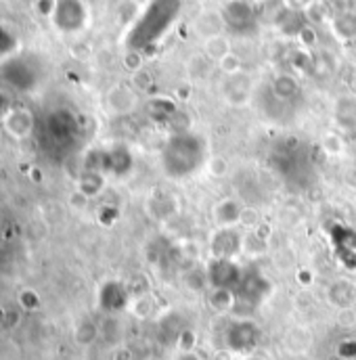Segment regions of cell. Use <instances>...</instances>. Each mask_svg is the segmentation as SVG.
Listing matches in <instances>:
<instances>
[{"instance_id":"cell-37","label":"cell","mask_w":356,"mask_h":360,"mask_svg":"<svg viewBox=\"0 0 356 360\" xmlns=\"http://www.w3.org/2000/svg\"><path fill=\"white\" fill-rule=\"evenodd\" d=\"M134 86L139 90H147L151 86V76H149V72H136L134 74Z\"/></svg>"},{"instance_id":"cell-45","label":"cell","mask_w":356,"mask_h":360,"mask_svg":"<svg viewBox=\"0 0 356 360\" xmlns=\"http://www.w3.org/2000/svg\"><path fill=\"white\" fill-rule=\"evenodd\" d=\"M352 89H355L356 92V72H355V76H352Z\"/></svg>"},{"instance_id":"cell-11","label":"cell","mask_w":356,"mask_h":360,"mask_svg":"<svg viewBox=\"0 0 356 360\" xmlns=\"http://www.w3.org/2000/svg\"><path fill=\"white\" fill-rule=\"evenodd\" d=\"M224 98L233 107L248 105L250 98H252V82H250V78L246 74L229 76V80L224 84Z\"/></svg>"},{"instance_id":"cell-24","label":"cell","mask_w":356,"mask_h":360,"mask_svg":"<svg viewBox=\"0 0 356 360\" xmlns=\"http://www.w3.org/2000/svg\"><path fill=\"white\" fill-rule=\"evenodd\" d=\"M177 107H174V103H170V101H166V98H155L153 103H151V117H155V120H160V122H172L174 120V115H177Z\"/></svg>"},{"instance_id":"cell-9","label":"cell","mask_w":356,"mask_h":360,"mask_svg":"<svg viewBox=\"0 0 356 360\" xmlns=\"http://www.w3.org/2000/svg\"><path fill=\"white\" fill-rule=\"evenodd\" d=\"M243 207L246 205L237 197H222L220 201H216L214 207H212V220H214L216 229H233V226H239Z\"/></svg>"},{"instance_id":"cell-43","label":"cell","mask_w":356,"mask_h":360,"mask_svg":"<svg viewBox=\"0 0 356 360\" xmlns=\"http://www.w3.org/2000/svg\"><path fill=\"white\" fill-rule=\"evenodd\" d=\"M239 360H268L265 354H260V352H250V354H243Z\"/></svg>"},{"instance_id":"cell-12","label":"cell","mask_w":356,"mask_h":360,"mask_svg":"<svg viewBox=\"0 0 356 360\" xmlns=\"http://www.w3.org/2000/svg\"><path fill=\"white\" fill-rule=\"evenodd\" d=\"M237 291L235 289H220V287H212L208 293V304L216 314H231L237 308Z\"/></svg>"},{"instance_id":"cell-39","label":"cell","mask_w":356,"mask_h":360,"mask_svg":"<svg viewBox=\"0 0 356 360\" xmlns=\"http://www.w3.org/2000/svg\"><path fill=\"white\" fill-rule=\"evenodd\" d=\"M338 354L342 359H356V342H344L340 348H338Z\"/></svg>"},{"instance_id":"cell-40","label":"cell","mask_w":356,"mask_h":360,"mask_svg":"<svg viewBox=\"0 0 356 360\" xmlns=\"http://www.w3.org/2000/svg\"><path fill=\"white\" fill-rule=\"evenodd\" d=\"M111 360H134V354H132V350H130V348L120 346V348H115V350H113V356H111Z\"/></svg>"},{"instance_id":"cell-34","label":"cell","mask_w":356,"mask_h":360,"mask_svg":"<svg viewBox=\"0 0 356 360\" xmlns=\"http://www.w3.org/2000/svg\"><path fill=\"white\" fill-rule=\"evenodd\" d=\"M300 40L304 42V46H314L317 44V32L310 27V25H304L302 30H300Z\"/></svg>"},{"instance_id":"cell-3","label":"cell","mask_w":356,"mask_h":360,"mask_svg":"<svg viewBox=\"0 0 356 360\" xmlns=\"http://www.w3.org/2000/svg\"><path fill=\"white\" fill-rule=\"evenodd\" d=\"M243 252V233L239 226L233 229H216L210 237V254L218 260H237Z\"/></svg>"},{"instance_id":"cell-38","label":"cell","mask_w":356,"mask_h":360,"mask_svg":"<svg viewBox=\"0 0 356 360\" xmlns=\"http://www.w3.org/2000/svg\"><path fill=\"white\" fill-rule=\"evenodd\" d=\"M312 2H314V0H285L287 8H289V11H295V13H306L308 6H310Z\"/></svg>"},{"instance_id":"cell-44","label":"cell","mask_w":356,"mask_h":360,"mask_svg":"<svg viewBox=\"0 0 356 360\" xmlns=\"http://www.w3.org/2000/svg\"><path fill=\"white\" fill-rule=\"evenodd\" d=\"M6 316H8V312H6V310H4V308L0 306V325H2L4 321H6Z\"/></svg>"},{"instance_id":"cell-36","label":"cell","mask_w":356,"mask_h":360,"mask_svg":"<svg viewBox=\"0 0 356 360\" xmlns=\"http://www.w3.org/2000/svg\"><path fill=\"white\" fill-rule=\"evenodd\" d=\"M55 6H57V0H38V2H36V11H38L40 15H46V17H53Z\"/></svg>"},{"instance_id":"cell-10","label":"cell","mask_w":356,"mask_h":360,"mask_svg":"<svg viewBox=\"0 0 356 360\" xmlns=\"http://www.w3.org/2000/svg\"><path fill=\"white\" fill-rule=\"evenodd\" d=\"M105 105H107L111 115H130L136 109V105H139V96H136V92L130 86L115 84L113 89L107 90Z\"/></svg>"},{"instance_id":"cell-1","label":"cell","mask_w":356,"mask_h":360,"mask_svg":"<svg viewBox=\"0 0 356 360\" xmlns=\"http://www.w3.org/2000/svg\"><path fill=\"white\" fill-rule=\"evenodd\" d=\"M205 164H208L205 141L191 130L174 132L162 151V168H164L166 176L174 180L193 176Z\"/></svg>"},{"instance_id":"cell-15","label":"cell","mask_w":356,"mask_h":360,"mask_svg":"<svg viewBox=\"0 0 356 360\" xmlns=\"http://www.w3.org/2000/svg\"><path fill=\"white\" fill-rule=\"evenodd\" d=\"M336 120L342 128H356V96H344L336 103Z\"/></svg>"},{"instance_id":"cell-22","label":"cell","mask_w":356,"mask_h":360,"mask_svg":"<svg viewBox=\"0 0 356 360\" xmlns=\"http://www.w3.org/2000/svg\"><path fill=\"white\" fill-rule=\"evenodd\" d=\"M268 252V241L267 239H262V237H258L256 233H246L243 235V252L241 254H246L248 258H260V256H265Z\"/></svg>"},{"instance_id":"cell-13","label":"cell","mask_w":356,"mask_h":360,"mask_svg":"<svg viewBox=\"0 0 356 360\" xmlns=\"http://www.w3.org/2000/svg\"><path fill=\"white\" fill-rule=\"evenodd\" d=\"M128 310L132 316L141 319V321H147V319H153L158 314V302L151 293H139L134 297H130V304H128Z\"/></svg>"},{"instance_id":"cell-23","label":"cell","mask_w":356,"mask_h":360,"mask_svg":"<svg viewBox=\"0 0 356 360\" xmlns=\"http://www.w3.org/2000/svg\"><path fill=\"white\" fill-rule=\"evenodd\" d=\"M186 72H189V76L195 78V80L208 78L210 72H212V61H210L203 53H197V55H193V57L186 61Z\"/></svg>"},{"instance_id":"cell-27","label":"cell","mask_w":356,"mask_h":360,"mask_svg":"<svg viewBox=\"0 0 356 360\" xmlns=\"http://www.w3.org/2000/svg\"><path fill=\"white\" fill-rule=\"evenodd\" d=\"M174 346H177L178 352H191V350H195V346H197V333L191 327H184L180 331V335L177 338Z\"/></svg>"},{"instance_id":"cell-20","label":"cell","mask_w":356,"mask_h":360,"mask_svg":"<svg viewBox=\"0 0 356 360\" xmlns=\"http://www.w3.org/2000/svg\"><path fill=\"white\" fill-rule=\"evenodd\" d=\"M254 19V11L246 2H231L224 11V21L233 25H246Z\"/></svg>"},{"instance_id":"cell-19","label":"cell","mask_w":356,"mask_h":360,"mask_svg":"<svg viewBox=\"0 0 356 360\" xmlns=\"http://www.w3.org/2000/svg\"><path fill=\"white\" fill-rule=\"evenodd\" d=\"M300 92V84L293 76L289 74H279L274 80H272V94L283 98V101H289L293 98L295 94Z\"/></svg>"},{"instance_id":"cell-16","label":"cell","mask_w":356,"mask_h":360,"mask_svg":"<svg viewBox=\"0 0 356 360\" xmlns=\"http://www.w3.org/2000/svg\"><path fill=\"white\" fill-rule=\"evenodd\" d=\"M98 335H101V327H98L94 321H90V319L80 321V323L76 325V329H74V342H76L78 346H82V348L92 346V344L98 340Z\"/></svg>"},{"instance_id":"cell-29","label":"cell","mask_w":356,"mask_h":360,"mask_svg":"<svg viewBox=\"0 0 356 360\" xmlns=\"http://www.w3.org/2000/svg\"><path fill=\"white\" fill-rule=\"evenodd\" d=\"M218 68H220V72L227 74V76H237V74H241V59H239L235 53H231V55H227V57L218 63Z\"/></svg>"},{"instance_id":"cell-4","label":"cell","mask_w":356,"mask_h":360,"mask_svg":"<svg viewBox=\"0 0 356 360\" xmlns=\"http://www.w3.org/2000/svg\"><path fill=\"white\" fill-rule=\"evenodd\" d=\"M87 19H89V13L82 0H57L53 21L59 32H65V34L80 32Z\"/></svg>"},{"instance_id":"cell-8","label":"cell","mask_w":356,"mask_h":360,"mask_svg":"<svg viewBox=\"0 0 356 360\" xmlns=\"http://www.w3.org/2000/svg\"><path fill=\"white\" fill-rule=\"evenodd\" d=\"M2 126L6 130V134L15 141H25L32 136L34 132V115L30 109L25 107H13L4 120H2Z\"/></svg>"},{"instance_id":"cell-41","label":"cell","mask_w":356,"mask_h":360,"mask_svg":"<svg viewBox=\"0 0 356 360\" xmlns=\"http://www.w3.org/2000/svg\"><path fill=\"white\" fill-rule=\"evenodd\" d=\"M172 360H203V356L199 354V352H195V350H191V352H177Z\"/></svg>"},{"instance_id":"cell-2","label":"cell","mask_w":356,"mask_h":360,"mask_svg":"<svg viewBox=\"0 0 356 360\" xmlns=\"http://www.w3.org/2000/svg\"><path fill=\"white\" fill-rule=\"evenodd\" d=\"M262 340V329L254 319L239 316L224 329V348L231 350L237 356L256 352L258 344Z\"/></svg>"},{"instance_id":"cell-21","label":"cell","mask_w":356,"mask_h":360,"mask_svg":"<svg viewBox=\"0 0 356 360\" xmlns=\"http://www.w3.org/2000/svg\"><path fill=\"white\" fill-rule=\"evenodd\" d=\"M333 32H336V36H340L342 40H352V38H356L355 11H348V13H342V15L333 17Z\"/></svg>"},{"instance_id":"cell-28","label":"cell","mask_w":356,"mask_h":360,"mask_svg":"<svg viewBox=\"0 0 356 360\" xmlns=\"http://www.w3.org/2000/svg\"><path fill=\"white\" fill-rule=\"evenodd\" d=\"M327 13H329L327 2H317V0H314V2L308 6V11L304 13V17H306L308 21H312V23H321V21H325Z\"/></svg>"},{"instance_id":"cell-42","label":"cell","mask_w":356,"mask_h":360,"mask_svg":"<svg viewBox=\"0 0 356 360\" xmlns=\"http://www.w3.org/2000/svg\"><path fill=\"white\" fill-rule=\"evenodd\" d=\"M13 107L8 105V98H6V94L4 92H0V120H4V115L11 111Z\"/></svg>"},{"instance_id":"cell-32","label":"cell","mask_w":356,"mask_h":360,"mask_svg":"<svg viewBox=\"0 0 356 360\" xmlns=\"http://www.w3.org/2000/svg\"><path fill=\"white\" fill-rule=\"evenodd\" d=\"M205 170L210 172V176L220 179V176H224V174H227L229 164H227V160H224V158H212V160L205 164Z\"/></svg>"},{"instance_id":"cell-14","label":"cell","mask_w":356,"mask_h":360,"mask_svg":"<svg viewBox=\"0 0 356 360\" xmlns=\"http://www.w3.org/2000/svg\"><path fill=\"white\" fill-rule=\"evenodd\" d=\"M283 344H285V350H289V352H293V354H302V352H306V350L310 348L312 338H310V333H308L306 329L293 327V329H289V331L285 333Z\"/></svg>"},{"instance_id":"cell-17","label":"cell","mask_w":356,"mask_h":360,"mask_svg":"<svg viewBox=\"0 0 356 360\" xmlns=\"http://www.w3.org/2000/svg\"><path fill=\"white\" fill-rule=\"evenodd\" d=\"M203 55L210 59V61H216V63H220L227 55H231V42L224 38V36H212V38H208L205 40V44H203Z\"/></svg>"},{"instance_id":"cell-33","label":"cell","mask_w":356,"mask_h":360,"mask_svg":"<svg viewBox=\"0 0 356 360\" xmlns=\"http://www.w3.org/2000/svg\"><path fill=\"white\" fill-rule=\"evenodd\" d=\"M141 63H143V59H141V55L139 53H128L126 57H124V68L126 70H130V72H141Z\"/></svg>"},{"instance_id":"cell-5","label":"cell","mask_w":356,"mask_h":360,"mask_svg":"<svg viewBox=\"0 0 356 360\" xmlns=\"http://www.w3.org/2000/svg\"><path fill=\"white\" fill-rule=\"evenodd\" d=\"M205 276H208V285L210 287H220V289H237L243 272L239 269L237 260H218L212 258L205 266Z\"/></svg>"},{"instance_id":"cell-35","label":"cell","mask_w":356,"mask_h":360,"mask_svg":"<svg viewBox=\"0 0 356 360\" xmlns=\"http://www.w3.org/2000/svg\"><path fill=\"white\" fill-rule=\"evenodd\" d=\"M89 197L84 195V193H80V191H76L72 197H70V205L74 207V210H78V212H82V210H87V205H89Z\"/></svg>"},{"instance_id":"cell-18","label":"cell","mask_w":356,"mask_h":360,"mask_svg":"<svg viewBox=\"0 0 356 360\" xmlns=\"http://www.w3.org/2000/svg\"><path fill=\"white\" fill-rule=\"evenodd\" d=\"M222 23H224V19H222L218 13L208 11V13L199 15V19L195 21V27H197V32L208 40V38H212V36H218V34H220Z\"/></svg>"},{"instance_id":"cell-31","label":"cell","mask_w":356,"mask_h":360,"mask_svg":"<svg viewBox=\"0 0 356 360\" xmlns=\"http://www.w3.org/2000/svg\"><path fill=\"white\" fill-rule=\"evenodd\" d=\"M323 151H327V153H331V155H338V153H342L344 151V141L336 134V132H331V134H327L325 139H323Z\"/></svg>"},{"instance_id":"cell-30","label":"cell","mask_w":356,"mask_h":360,"mask_svg":"<svg viewBox=\"0 0 356 360\" xmlns=\"http://www.w3.org/2000/svg\"><path fill=\"white\" fill-rule=\"evenodd\" d=\"M19 304H21L23 310L32 312V310L40 308V297H38V293H36L34 289H23V291L19 293Z\"/></svg>"},{"instance_id":"cell-7","label":"cell","mask_w":356,"mask_h":360,"mask_svg":"<svg viewBox=\"0 0 356 360\" xmlns=\"http://www.w3.org/2000/svg\"><path fill=\"white\" fill-rule=\"evenodd\" d=\"M325 300L336 310L348 312L356 308V283L352 278H336L325 289Z\"/></svg>"},{"instance_id":"cell-26","label":"cell","mask_w":356,"mask_h":360,"mask_svg":"<svg viewBox=\"0 0 356 360\" xmlns=\"http://www.w3.org/2000/svg\"><path fill=\"white\" fill-rule=\"evenodd\" d=\"M262 224V218L258 214L256 207H243L241 220H239V229H248V233H254L258 226Z\"/></svg>"},{"instance_id":"cell-25","label":"cell","mask_w":356,"mask_h":360,"mask_svg":"<svg viewBox=\"0 0 356 360\" xmlns=\"http://www.w3.org/2000/svg\"><path fill=\"white\" fill-rule=\"evenodd\" d=\"M184 287L189 291H203L208 287V276H205V270L203 269H191L184 274Z\"/></svg>"},{"instance_id":"cell-6","label":"cell","mask_w":356,"mask_h":360,"mask_svg":"<svg viewBox=\"0 0 356 360\" xmlns=\"http://www.w3.org/2000/svg\"><path fill=\"white\" fill-rule=\"evenodd\" d=\"M235 291H237L239 300L248 302L250 306H258L270 295L272 285L262 272L250 270V272H243V278H241V283H239V287Z\"/></svg>"}]
</instances>
